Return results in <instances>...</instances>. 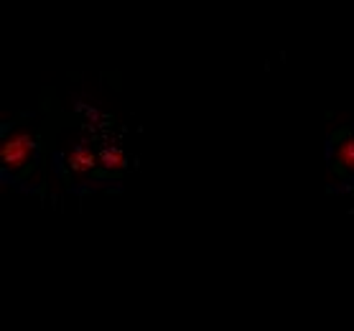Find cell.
<instances>
[{
	"label": "cell",
	"mask_w": 354,
	"mask_h": 331,
	"mask_svg": "<svg viewBox=\"0 0 354 331\" xmlns=\"http://www.w3.org/2000/svg\"><path fill=\"white\" fill-rule=\"evenodd\" d=\"M33 153H36V143H33L31 133H26V130H13V133L6 135V140H3L0 161H3V169L6 171L18 173V171H24L26 166L33 161Z\"/></svg>",
	"instance_id": "cell-1"
},
{
	"label": "cell",
	"mask_w": 354,
	"mask_h": 331,
	"mask_svg": "<svg viewBox=\"0 0 354 331\" xmlns=\"http://www.w3.org/2000/svg\"><path fill=\"white\" fill-rule=\"evenodd\" d=\"M334 161L342 171H349L354 173V135H346L339 140L337 153H334Z\"/></svg>",
	"instance_id": "cell-2"
},
{
	"label": "cell",
	"mask_w": 354,
	"mask_h": 331,
	"mask_svg": "<svg viewBox=\"0 0 354 331\" xmlns=\"http://www.w3.org/2000/svg\"><path fill=\"white\" fill-rule=\"evenodd\" d=\"M95 153L92 151H87V148H74L72 153H69V166H72V171H77V173H84V171H92L95 169Z\"/></svg>",
	"instance_id": "cell-3"
},
{
	"label": "cell",
	"mask_w": 354,
	"mask_h": 331,
	"mask_svg": "<svg viewBox=\"0 0 354 331\" xmlns=\"http://www.w3.org/2000/svg\"><path fill=\"white\" fill-rule=\"evenodd\" d=\"M102 166H105L107 171H120L122 166H125V155H122L120 151H105V153H102Z\"/></svg>",
	"instance_id": "cell-4"
}]
</instances>
